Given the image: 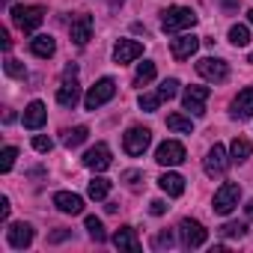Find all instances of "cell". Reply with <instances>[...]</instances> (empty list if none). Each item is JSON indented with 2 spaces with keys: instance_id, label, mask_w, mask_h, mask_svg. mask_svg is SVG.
I'll use <instances>...</instances> for the list:
<instances>
[{
  "instance_id": "ac0fdd59",
  "label": "cell",
  "mask_w": 253,
  "mask_h": 253,
  "mask_svg": "<svg viewBox=\"0 0 253 253\" xmlns=\"http://www.w3.org/2000/svg\"><path fill=\"white\" fill-rule=\"evenodd\" d=\"M6 238H9V244H12L15 250H24V247L33 244V226H30V223H12V226L6 229Z\"/></svg>"
},
{
  "instance_id": "e0dca14e",
  "label": "cell",
  "mask_w": 253,
  "mask_h": 253,
  "mask_svg": "<svg viewBox=\"0 0 253 253\" xmlns=\"http://www.w3.org/2000/svg\"><path fill=\"white\" fill-rule=\"evenodd\" d=\"M229 113H232V119H250V116H253V86L241 89V92L232 98Z\"/></svg>"
},
{
  "instance_id": "ab89813d",
  "label": "cell",
  "mask_w": 253,
  "mask_h": 253,
  "mask_svg": "<svg viewBox=\"0 0 253 253\" xmlns=\"http://www.w3.org/2000/svg\"><path fill=\"white\" fill-rule=\"evenodd\" d=\"M122 179L128 182V185H137V179H140V173L137 170H128V173H122Z\"/></svg>"
},
{
  "instance_id": "277c9868",
  "label": "cell",
  "mask_w": 253,
  "mask_h": 253,
  "mask_svg": "<svg viewBox=\"0 0 253 253\" xmlns=\"http://www.w3.org/2000/svg\"><path fill=\"white\" fill-rule=\"evenodd\" d=\"M113 95H116V84H113V78H101V81H98L95 86H89V92L84 95V107H86V110H95V107L107 104Z\"/></svg>"
},
{
  "instance_id": "9c48e42d",
  "label": "cell",
  "mask_w": 253,
  "mask_h": 253,
  "mask_svg": "<svg viewBox=\"0 0 253 253\" xmlns=\"http://www.w3.org/2000/svg\"><path fill=\"white\" fill-rule=\"evenodd\" d=\"M229 155H226V149L220 146V143H214L211 149H209V155H206V161H203V170H206V176H223L226 173V167H229Z\"/></svg>"
},
{
  "instance_id": "f1b7e54d",
  "label": "cell",
  "mask_w": 253,
  "mask_h": 253,
  "mask_svg": "<svg viewBox=\"0 0 253 253\" xmlns=\"http://www.w3.org/2000/svg\"><path fill=\"white\" fill-rule=\"evenodd\" d=\"M86 229H89V238H92V241H104V238H107V232H104V223H101L98 217H92V214L86 217Z\"/></svg>"
},
{
  "instance_id": "ba28073f",
  "label": "cell",
  "mask_w": 253,
  "mask_h": 253,
  "mask_svg": "<svg viewBox=\"0 0 253 253\" xmlns=\"http://www.w3.org/2000/svg\"><path fill=\"white\" fill-rule=\"evenodd\" d=\"M179 235H182V244L185 247H203L206 244V238H209V232H206V226L200 223V220H191V217H185L182 223H179Z\"/></svg>"
},
{
  "instance_id": "44dd1931",
  "label": "cell",
  "mask_w": 253,
  "mask_h": 253,
  "mask_svg": "<svg viewBox=\"0 0 253 253\" xmlns=\"http://www.w3.org/2000/svg\"><path fill=\"white\" fill-rule=\"evenodd\" d=\"M158 188H161L167 197H182V194H185V179H182L179 173H164V176L158 179Z\"/></svg>"
},
{
  "instance_id": "7402d4cb",
  "label": "cell",
  "mask_w": 253,
  "mask_h": 253,
  "mask_svg": "<svg viewBox=\"0 0 253 253\" xmlns=\"http://www.w3.org/2000/svg\"><path fill=\"white\" fill-rule=\"evenodd\" d=\"M30 51H33V57H42V60H48V57H54V51H57V42H54L51 36H33V39H30Z\"/></svg>"
},
{
  "instance_id": "ffe728a7",
  "label": "cell",
  "mask_w": 253,
  "mask_h": 253,
  "mask_svg": "<svg viewBox=\"0 0 253 253\" xmlns=\"http://www.w3.org/2000/svg\"><path fill=\"white\" fill-rule=\"evenodd\" d=\"M54 206L63 211V214H81L84 211V200L72 191H57L54 194Z\"/></svg>"
},
{
  "instance_id": "4316f807",
  "label": "cell",
  "mask_w": 253,
  "mask_h": 253,
  "mask_svg": "<svg viewBox=\"0 0 253 253\" xmlns=\"http://www.w3.org/2000/svg\"><path fill=\"white\" fill-rule=\"evenodd\" d=\"M229 42H232L235 48H244V45L250 42V30H247V24H232V27H229Z\"/></svg>"
},
{
  "instance_id": "4dcf8cb0",
  "label": "cell",
  "mask_w": 253,
  "mask_h": 253,
  "mask_svg": "<svg viewBox=\"0 0 253 253\" xmlns=\"http://www.w3.org/2000/svg\"><path fill=\"white\" fill-rule=\"evenodd\" d=\"M164 98H161V92H143L140 95V107L146 110V113H152V110H158V104H161Z\"/></svg>"
},
{
  "instance_id": "f6af8a7d",
  "label": "cell",
  "mask_w": 253,
  "mask_h": 253,
  "mask_svg": "<svg viewBox=\"0 0 253 253\" xmlns=\"http://www.w3.org/2000/svg\"><path fill=\"white\" fill-rule=\"evenodd\" d=\"M119 3H122V0H110V6H119Z\"/></svg>"
},
{
  "instance_id": "74e56055",
  "label": "cell",
  "mask_w": 253,
  "mask_h": 253,
  "mask_svg": "<svg viewBox=\"0 0 253 253\" xmlns=\"http://www.w3.org/2000/svg\"><path fill=\"white\" fill-rule=\"evenodd\" d=\"M149 211L158 217V214H164V211H167V203H164V200H152V203H149Z\"/></svg>"
},
{
  "instance_id": "9a60e30c",
  "label": "cell",
  "mask_w": 253,
  "mask_h": 253,
  "mask_svg": "<svg viewBox=\"0 0 253 253\" xmlns=\"http://www.w3.org/2000/svg\"><path fill=\"white\" fill-rule=\"evenodd\" d=\"M113 244H116L119 250H128V253H140V250H143V244H140L134 226H119V229L113 232Z\"/></svg>"
},
{
  "instance_id": "5b68a950",
  "label": "cell",
  "mask_w": 253,
  "mask_h": 253,
  "mask_svg": "<svg viewBox=\"0 0 253 253\" xmlns=\"http://www.w3.org/2000/svg\"><path fill=\"white\" fill-rule=\"evenodd\" d=\"M12 21H15L24 33H33V30L45 21V9H42V6H15V9H12Z\"/></svg>"
},
{
  "instance_id": "484cf974",
  "label": "cell",
  "mask_w": 253,
  "mask_h": 253,
  "mask_svg": "<svg viewBox=\"0 0 253 253\" xmlns=\"http://www.w3.org/2000/svg\"><path fill=\"white\" fill-rule=\"evenodd\" d=\"M86 194H89V200H107V194H110V182L107 179H101V176H95L92 182H89V188H86Z\"/></svg>"
},
{
  "instance_id": "f546056e",
  "label": "cell",
  "mask_w": 253,
  "mask_h": 253,
  "mask_svg": "<svg viewBox=\"0 0 253 253\" xmlns=\"http://www.w3.org/2000/svg\"><path fill=\"white\" fill-rule=\"evenodd\" d=\"M15 158H18V149L15 146H6L3 155H0V173H9L12 164H15Z\"/></svg>"
},
{
  "instance_id": "d590c367",
  "label": "cell",
  "mask_w": 253,
  "mask_h": 253,
  "mask_svg": "<svg viewBox=\"0 0 253 253\" xmlns=\"http://www.w3.org/2000/svg\"><path fill=\"white\" fill-rule=\"evenodd\" d=\"M173 244H176V238H173V232H170V229L158 232V238H155V247H173Z\"/></svg>"
},
{
  "instance_id": "d6a6232c",
  "label": "cell",
  "mask_w": 253,
  "mask_h": 253,
  "mask_svg": "<svg viewBox=\"0 0 253 253\" xmlns=\"http://www.w3.org/2000/svg\"><path fill=\"white\" fill-rule=\"evenodd\" d=\"M220 232H223L226 238H241V235L247 232V226H244V223H223Z\"/></svg>"
},
{
  "instance_id": "836d02e7",
  "label": "cell",
  "mask_w": 253,
  "mask_h": 253,
  "mask_svg": "<svg viewBox=\"0 0 253 253\" xmlns=\"http://www.w3.org/2000/svg\"><path fill=\"white\" fill-rule=\"evenodd\" d=\"M6 75H9V78H27V69H24V63H18V60H6Z\"/></svg>"
},
{
  "instance_id": "bcb514c9",
  "label": "cell",
  "mask_w": 253,
  "mask_h": 253,
  "mask_svg": "<svg viewBox=\"0 0 253 253\" xmlns=\"http://www.w3.org/2000/svg\"><path fill=\"white\" fill-rule=\"evenodd\" d=\"M247 63H253V54H250V57H247Z\"/></svg>"
},
{
  "instance_id": "83f0119b",
  "label": "cell",
  "mask_w": 253,
  "mask_h": 253,
  "mask_svg": "<svg viewBox=\"0 0 253 253\" xmlns=\"http://www.w3.org/2000/svg\"><path fill=\"white\" fill-rule=\"evenodd\" d=\"M152 78H155V63H140L134 75V86H146Z\"/></svg>"
},
{
  "instance_id": "7bdbcfd3",
  "label": "cell",
  "mask_w": 253,
  "mask_h": 253,
  "mask_svg": "<svg viewBox=\"0 0 253 253\" xmlns=\"http://www.w3.org/2000/svg\"><path fill=\"white\" fill-rule=\"evenodd\" d=\"M244 211H247V217H253V200H250V203L244 206Z\"/></svg>"
},
{
  "instance_id": "7c38bea8",
  "label": "cell",
  "mask_w": 253,
  "mask_h": 253,
  "mask_svg": "<svg viewBox=\"0 0 253 253\" xmlns=\"http://www.w3.org/2000/svg\"><path fill=\"white\" fill-rule=\"evenodd\" d=\"M84 164H86L89 170H95V173H104V170L113 164V158H110V146H107V143H95L92 149L84 152Z\"/></svg>"
},
{
  "instance_id": "8fae6325",
  "label": "cell",
  "mask_w": 253,
  "mask_h": 253,
  "mask_svg": "<svg viewBox=\"0 0 253 253\" xmlns=\"http://www.w3.org/2000/svg\"><path fill=\"white\" fill-rule=\"evenodd\" d=\"M155 161L164 164V167H176L185 161V146L179 140H164L158 149H155Z\"/></svg>"
},
{
  "instance_id": "f35d334b",
  "label": "cell",
  "mask_w": 253,
  "mask_h": 253,
  "mask_svg": "<svg viewBox=\"0 0 253 253\" xmlns=\"http://www.w3.org/2000/svg\"><path fill=\"white\" fill-rule=\"evenodd\" d=\"M0 220H9V197H0Z\"/></svg>"
},
{
  "instance_id": "8d00e7d4",
  "label": "cell",
  "mask_w": 253,
  "mask_h": 253,
  "mask_svg": "<svg viewBox=\"0 0 253 253\" xmlns=\"http://www.w3.org/2000/svg\"><path fill=\"white\" fill-rule=\"evenodd\" d=\"M69 235H72V229H57V232L48 235V241H51V244H60V241H66Z\"/></svg>"
},
{
  "instance_id": "7a4b0ae2",
  "label": "cell",
  "mask_w": 253,
  "mask_h": 253,
  "mask_svg": "<svg viewBox=\"0 0 253 253\" xmlns=\"http://www.w3.org/2000/svg\"><path fill=\"white\" fill-rule=\"evenodd\" d=\"M78 101H81L78 66L72 63V66H66V72H63V84H60V89H57V104H63V107H75Z\"/></svg>"
},
{
  "instance_id": "4fadbf2b",
  "label": "cell",
  "mask_w": 253,
  "mask_h": 253,
  "mask_svg": "<svg viewBox=\"0 0 253 253\" xmlns=\"http://www.w3.org/2000/svg\"><path fill=\"white\" fill-rule=\"evenodd\" d=\"M137 57H143V45H140V42H134V39H119V42H116V48H113V60H116L119 66L134 63Z\"/></svg>"
},
{
  "instance_id": "52a82bcc",
  "label": "cell",
  "mask_w": 253,
  "mask_h": 253,
  "mask_svg": "<svg viewBox=\"0 0 253 253\" xmlns=\"http://www.w3.org/2000/svg\"><path fill=\"white\" fill-rule=\"evenodd\" d=\"M238 200H241V188L235 182H223L217 188V194H214V211L217 214H229L238 206Z\"/></svg>"
},
{
  "instance_id": "8992f818",
  "label": "cell",
  "mask_w": 253,
  "mask_h": 253,
  "mask_svg": "<svg viewBox=\"0 0 253 253\" xmlns=\"http://www.w3.org/2000/svg\"><path fill=\"white\" fill-rule=\"evenodd\" d=\"M197 75L206 78V81H211V84H223L229 78V66L223 60H217V57H203L197 63Z\"/></svg>"
},
{
  "instance_id": "5bb4252c",
  "label": "cell",
  "mask_w": 253,
  "mask_h": 253,
  "mask_svg": "<svg viewBox=\"0 0 253 253\" xmlns=\"http://www.w3.org/2000/svg\"><path fill=\"white\" fill-rule=\"evenodd\" d=\"M197 48H200V39H197L194 33H182V36H176V39L170 42V54H173L176 60H188V57H194Z\"/></svg>"
},
{
  "instance_id": "cb8c5ba5",
  "label": "cell",
  "mask_w": 253,
  "mask_h": 253,
  "mask_svg": "<svg viewBox=\"0 0 253 253\" xmlns=\"http://www.w3.org/2000/svg\"><path fill=\"white\" fill-rule=\"evenodd\" d=\"M86 137H89V128H86V125H75V128H66V131H63V143H66L69 149L81 146Z\"/></svg>"
},
{
  "instance_id": "2e32d148",
  "label": "cell",
  "mask_w": 253,
  "mask_h": 253,
  "mask_svg": "<svg viewBox=\"0 0 253 253\" xmlns=\"http://www.w3.org/2000/svg\"><path fill=\"white\" fill-rule=\"evenodd\" d=\"M69 33H72V42L84 48V45L89 42V36H92V15H78V18H72Z\"/></svg>"
},
{
  "instance_id": "d6986e66",
  "label": "cell",
  "mask_w": 253,
  "mask_h": 253,
  "mask_svg": "<svg viewBox=\"0 0 253 253\" xmlns=\"http://www.w3.org/2000/svg\"><path fill=\"white\" fill-rule=\"evenodd\" d=\"M45 119H48V107L42 101H30L24 107V128L36 131V128H42V125H45Z\"/></svg>"
},
{
  "instance_id": "e575fe53",
  "label": "cell",
  "mask_w": 253,
  "mask_h": 253,
  "mask_svg": "<svg viewBox=\"0 0 253 253\" xmlns=\"http://www.w3.org/2000/svg\"><path fill=\"white\" fill-rule=\"evenodd\" d=\"M33 149H36V152H51V149H54V140L45 137V134H36V137H33Z\"/></svg>"
},
{
  "instance_id": "b9f144b4",
  "label": "cell",
  "mask_w": 253,
  "mask_h": 253,
  "mask_svg": "<svg viewBox=\"0 0 253 253\" xmlns=\"http://www.w3.org/2000/svg\"><path fill=\"white\" fill-rule=\"evenodd\" d=\"M241 3V0H223V9H235Z\"/></svg>"
},
{
  "instance_id": "60d3db41",
  "label": "cell",
  "mask_w": 253,
  "mask_h": 253,
  "mask_svg": "<svg viewBox=\"0 0 253 253\" xmlns=\"http://www.w3.org/2000/svg\"><path fill=\"white\" fill-rule=\"evenodd\" d=\"M0 45H3V51H9V48H12V39H9V33H6V30L0 33Z\"/></svg>"
},
{
  "instance_id": "603a6c76",
  "label": "cell",
  "mask_w": 253,
  "mask_h": 253,
  "mask_svg": "<svg viewBox=\"0 0 253 253\" xmlns=\"http://www.w3.org/2000/svg\"><path fill=\"white\" fill-rule=\"evenodd\" d=\"M229 155H232L235 164H241V161H247V158L253 155V143L244 140V137H235V140L229 143Z\"/></svg>"
},
{
  "instance_id": "ee69618b",
  "label": "cell",
  "mask_w": 253,
  "mask_h": 253,
  "mask_svg": "<svg viewBox=\"0 0 253 253\" xmlns=\"http://www.w3.org/2000/svg\"><path fill=\"white\" fill-rule=\"evenodd\" d=\"M247 21H250V24H253V9H250V12H247Z\"/></svg>"
},
{
  "instance_id": "d4e9b609",
  "label": "cell",
  "mask_w": 253,
  "mask_h": 253,
  "mask_svg": "<svg viewBox=\"0 0 253 253\" xmlns=\"http://www.w3.org/2000/svg\"><path fill=\"white\" fill-rule=\"evenodd\" d=\"M167 128H170V131H179V134H194V122H191V116L170 113V116H167Z\"/></svg>"
},
{
  "instance_id": "3957f363",
  "label": "cell",
  "mask_w": 253,
  "mask_h": 253,
  "mask_svg": "<svg viewBox=\"0 0 253 253\" xmlns=\"http://www.w3.org/2000/svg\"><path fill=\"white\" fill-rule=\"evenodd\" d=\"M152 143V131L146 128V125H131L128 131L122 134V149L128 155H143Z\"/></svg>"
},
{
  "instance_id": "1f68e13d",
  "label": "cell",
  "mask_w": 253,
  "mask_h": 253,
  "mask_svg": "<svg viewBox=\"0 0 253 253\" xmlns=\"http://www.w3.org/2000/svg\"><path fill=\"white\" fill-rule=\"evenodd\" d=\"M158 92H161V98H173V95L179 92V81H176V78H167V81L158 86Z\"/></svg>"
},
{
  "instance_id": "6da1fadb",
  "label": "cell",
  "mask_w": 253,
  "mask_h": 253,
  "mask_svg": "<svg viewBox=\"0 0 253 253\" xmlns=\"http://www.w3.org/2000/svg\"><path fill=\"white\" fill-rule=\"evenodd\" d=\"M194 24H197V12L188 9V6H170L161 15V30L164 33H182V30H188Z\"/></svg>"
},
{
  "instance_id": "30bf717a",
  "label": "cell",
  "mask_w": 253,
  "mask_h": 253,
  "mask_svg": "<svg viewBox=\"0 0 253 253\" xmlns=\"http://www.w3.org/2000/svg\"><path fill=\"white\" fill-rule=\"evenodd\" d=\"M209 95H211L209 86H188L185 95H182V104H185V110H191L194 116H203V113H206V101H209Z\"/></svg>"
}]
</instances>
